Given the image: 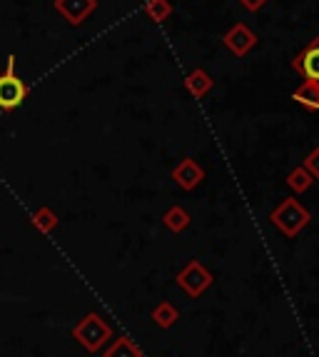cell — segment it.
Here are the masks:
<instances>
[{
	"label": "cell",
	"mask_w": 319,
	"mask_h": 357,
	"mask_svg": "<svg viewBox=\"0 0 319 357\" xmlns=\"http://www.w3.org/2000/svg\"><path fill=\"white\" fill-rule=\"evenodd\" d=\"M98 8V0H55V10L70 25H83Z\"/></svg>",
	"instance_id": "7"
},
{
	"label": "cell",
	"mask_w": 319,
	"mask_h": 357,
	"mask_svg": "<svg viewBox=\"0 0 319 357\" xmlns=\"http://www.w3.org/2000/svg\"><path fill=\"white\" fill-rule=\"evenodd\" d=\"M33 227L42 235H50V232L58 227V215L53 213L50 208H40L33 213Z\"/></svg>",
	"instance_id": "15"
},
{
	"label": "cell",
	"mask_w": 319,
	"mask_h": 357,
	"mask_svg": "<svg viewBox=\"0 0 319 357\" xmlns=\"http://www.w3.org/2000/svg\"><path fill=\"white\" fill-rule=\"evenodd\" d=\"M222 43H225V48L230 50L235 58H244V55H249V50L257 45V36L249 30V25L237 23L222 36Z\"/></svg>",
	"instance_id": "5"
},
{
	"label": "cell",
	"mask_w": 319,
	"mask_h": 357,
	"mask_svg": "<svg viewBox=\"0 0 319 357\" xmlns=\"http://www.w3.org/2000/svg\"><path fill=\"white\" fill-rule=\"evenodd\" d=\"M212 85H215L212 75L207 70H202V68H195V70L187 73V77H185V88H187V93L195 98V100H202V98L212 90Z\"/></svg>",
	"instance_id": "9"
},
{
	"label": "cell",
	"mask_w": 319,
	"mask_h": 357,
	"mask_svg": "<svg viewBox=\"0 0 319 357\" xmlns=\"http://www.w3.org/2000/svg\"><path fill=\"white\" fill-rule=\"evenodd\" d=\"M292 68H295V73H299L304 80L319 83V36L312 38V40L299 50V55L292 60Z\"/></svg>",
	"instance_id": "6"
},
{
	"label": "cell",
	"mask_w": 319,
	"mask_h": 357,
	"mask_svg": "<svg viewBox=\"0 0 319 357\" xmlns=\"http://www.w3.org/2000/svg\"><path fill=\"white\" fill-rule=\"evenodd\" d=\"M28 98V85L15 73V58H8L6 73L0 75V110H15Z\"/></svg>",
	"instance_id": "3"
},
{
	"label": "cell",
	"mask_w": 319,
	"mask_h": 357,
	"mask_svg": "<svg viewBox=\"0 0 319 357\" xmlns=\"http://www.w3.org/2000/svg\"><path fill=\"white\" fill-rule=\"evenodd\" d=\"M142 13H145L153 23H165L172 15V3L170 0H148L145 8H142Z\"/></svg>",
	"instance_id": "13"
},
{
	"label": "cell",
	"mask_w": 319,
	"mask_h": 357,
	"mask_svg": "<svg viewBox=\"0 0 319 357\" xmlns=\"http://www.w3.org/2000/svg\"><path fill=\"white\" fill-rule=\"evenodd\" d=\"M292 98H295L302 107H307V110H319V83L304 80V83L295 90Z\"/></svg>",
	"instance_id": "10"
},
{
	"label": "cell",
	"mask_w": 319,
	"mask_h": 357,
	"mask_svg": "<svg viewBox=\"0 0 319 357\" xmlns=\"http://www.w3.org/2000/svg\"><path fill=\"white\" fill-rule=\"evenodd\" d=\"M314 178L304 170V167H295L290 175H287V188H290L292 192H297V195H302V192H307L309 188H312Z\"/></svg>",
	"instance_id": "14"
},
{
	"label": "cell",
	"mask_w": 319,
	"mask_h": 357,
	"mask_svg": "<svg viewBox=\"0 0 319 357\" xmlns=\"http://www.w3.org/2000/svg\"><path fill=\"white\" fill-rule=\"evenodd\" d=\"M309 220H312L309 210L304 208L299 200H295V197L282 200V203L272 210V215H270V222L282 232L284 238H297V235L309 225Z\"/></svg>",
	"instance_id": "1"
},
{
	"label": "cell",
	"mask_w": 319,
	"mask_h": 357,
	"mask_svg": "<svg viewBox=\"0 0 319 357\" xmlns=\"http://www.w3.org/2000/svg\"><path fill=\"white\" fill-rule=\"evenodd\" d=\"M72 337H75L88 352H100L102 347L110 342V337H113V328L102 320V315L88 312V315L72 328Z\"/></svg>",
	"instance_id": "2"
},
{
	"label": "cell",
	"mask_w": 319,
	"mask_h": 357,
	"mask_svg": "<svg viewBox=\"0 0 319 357\" xmlns=\"http://www.w3.org/2000/svg\"><path fill=\"white\" fill-rule=\"evenodd\" d=\"M172 180H175V185H180L182 190H195L197 185L205 180V170H202L192 158H185L182 162H178V165L172 167Z\"/></svg>",
	"instance_id": "8"
},
{
	"label": "cell",
	"mask_w": 319,
	"mask_h": 357,
	"mask_svg": "<svg viewBox=\"0 0 319 357\" xmlns=\"http://www.w3.org/2000/svg\"><path fill=\"white\" fill-rule=\"evenodd\" d=\"M302 167L307 170L309 175H312L314 180H319V148H314L312 153L304 158V162H302Z\"/></svg>",
	"instance_id": "17"
},
{
	"label": "cell",
	"mask_w": 319,
	"mask_h": 357,
	"mask_svg": "<svg viewBox=\"0 0 319 357\" xmlns=\"http://www.w3.org/2000/svg\"><path fill=\"white\" fill-rule=\"evenodd\" d=\"M162 222H165L167 230L185 232L189 227V222H192V218H189V213L185 208H180V205H172V208L162 215Z\"/></svg>",
	"instance_id": "11"
},
{
	"label": "cell",
	"mask_w": 319,
	"mask_h": 357,
	"mask_svg": "<svg viewBox=\"0 0 319 357\" xmlns=\"http://www.w3.org/2000/svg\"><path fill=\"white\" fill-rule=\"evenodd\" d=\"M102 357H142V350L132 342L130 337H118L110 342Z\"/></svg>",
	"instance_id": "12"
},
{
	"label": "cell",
	"mask_w": 319,
	"mask_h": 357,
	"mask_svg": "<svg viewBox=\"0 0 319 357\" xmlns=\"http://www.w3.org/2000/svg\"><path fill=\"white\" fill-rule=\"evenodd\" d=\"M212 282H215L212 273H210V270H207L205 265H202V262H197V260H189L178 275V285L187 292L189 298H200L202 292L210 290V285H212Z\"/></svg>",
	"instance_id": "4"
},
{
	"label": "cell",
	"mask_w": 319,
	"mask_h": 357,
	"mask_svg": "<svg viewBox=\"0 0 319 357\" xmlns=\"http://www.w3.org/2000/svg\"><path fill=\"white\" fill-rule=\"evenodd\" d=\"M240 3H242L249 13H257V10H262V8L267 6V0H240Z\"/></svg>",
	"instance_id": "18"
},
{
	"label": "cell",
	"mask_w": 319,
	"mask_h": 357,
	"mask_svg": "<svg viewBox=\"0 0 319 357\" xmlns=\"http://www.w3.org/2000/svg\"><path fill=\"white\" fill-rule=\"evenodd\" d=\"M153 320H155V325H160L162 330H167L178 322V310H175V305L172 303H160L157 307L153 310Z\"/></svg>",
	"instance_id": "16"
}]
</instances>
